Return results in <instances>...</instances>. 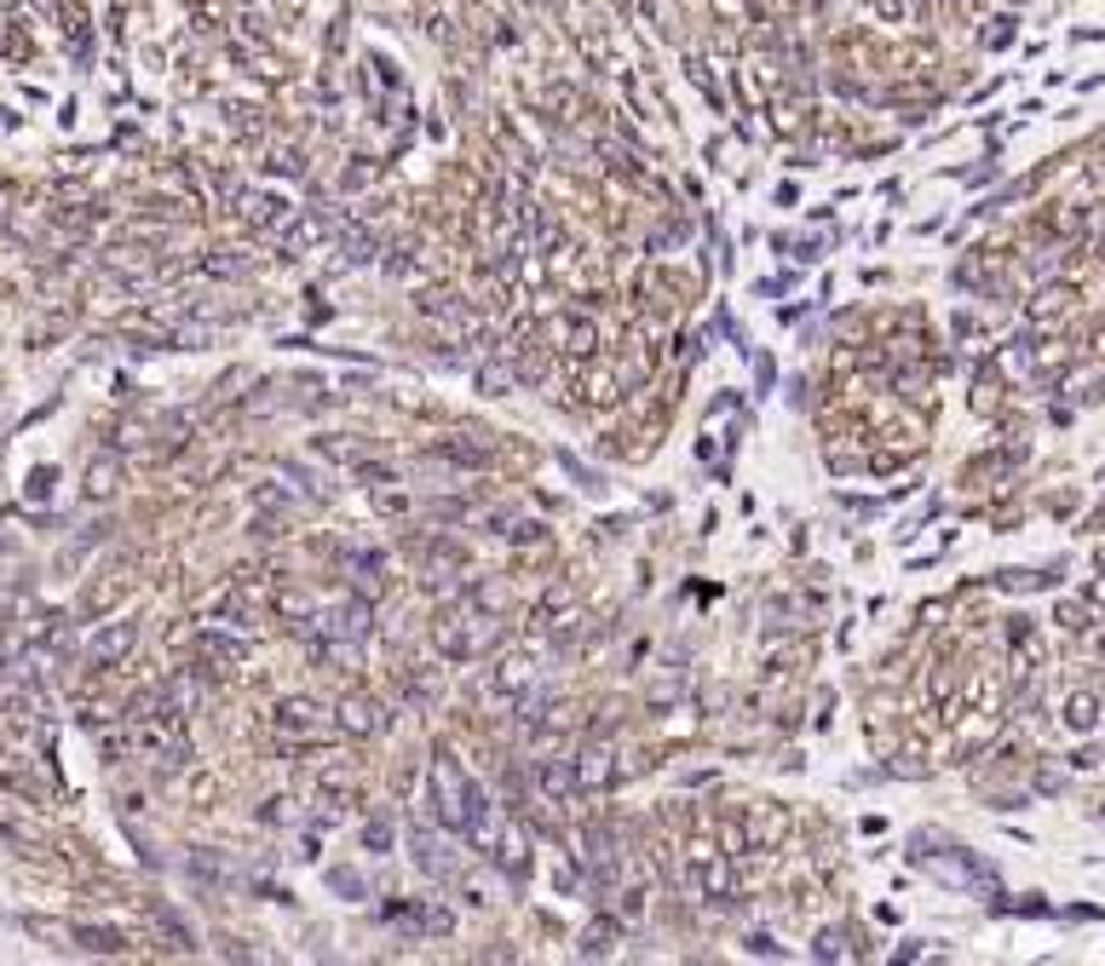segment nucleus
I'll return each mask as SVG.
<instances>
[{
  "instance_id": "obj_1",
  "label": "nucleus",
  "mask_w": 1105,
  "mask_h": 966,
  "mask_svg": "<svg viewBox=\"0 0 1105 966\" xmlns=\"http://www.w3.org/2000/svg\"><path fill=\"white\" fill-rule=\"evenodd\" d=\"M467 794H472V782L461 777V766H456L449 754H438V759H433V805H438V823H444V828H456V834H461Z\"/></svg>"
},
{
  "instance_id": "obj_2",
  "label": "nucleus",
  "mask_w": 1105,
  "mask_h": 966,
  "mask_svg": "<svg viewBox=\"0 0 1105 966\" xmlns=\"http://www.w3.org/2000/svg\"><path fill=\"white\" fill-rule=\"evenodd\" d=\"M536 782H541V794H547L552 805H570V800H576V782H582V777H576L570 759H541Z\"/></svg>"
},
{
  "instance_id": "obj_3",
  "label": "nucleus",
  "mask_w": 1105,
  "mask_h": 966,
  "mask_svg": "<svg viewBox=\"0 0 1105 966\" xmlns=\"http://www.w3.org/2000/svg\"><path fill=\"white\" fill-rule=\"evenodd\" d=\"M133 639H139V627H133V622H116V627H105V633L87 645V656H92L98 668H105V662H121V656L133 650Z\"/></svg>"
},
{
  "instance_id": "obj_4",
  "label": "nucleus",
  "mask_w": 1105,
  "mask_h": 966,
  "mask_svg": "<svg viewBox=\"0 0 1105 966\" xmlns=\"http://www.w3.org/2000/svg\"><path fill=\"white\" fill-rule=\"evenodd\" d=\"M340 725H346L351 736H374V731L386 725V720H381V702H374V696H346V702H340Z\"/></svg>"
},
{
  "instance_id": "obj_5",
  "label": "nucleus",
  "mask_w": 1105,
  "mask_h": 966,
  "mask_svg": "<svg viewBox=\"0 0 1105 966\" xmlns=\"http://www.w3.org/2000/svg\"><path fill=\"white\" fill-rule=\"evenodd\" d=\"M276 731L311 736V731H322V714H317L311 702H283V707H276Z\"/></svg>"
},
{
  "instance_id": "obj_6",
  "label": "nucleus",
  "mask_w": 1105,
  "mask_h": 966,
  "mask_svg": "<svg viewBox=\"0 0 1105 966\" xmlns=\"http://www.w3.org/2000/svg\"><path fill=\"white\" fill-rule=\"evenodd\" d=\"M75 937H81V944H87V949H98V955H121V937H116V932H98V926H81V932H75Z\"/></svg>"
},
{
  "instance_id": "obj_7",
  "label": "nucleus",
  "mask_w": 1105,
  "mask_h": 966,
  "mask_svg": "<svg viewBox=\"0 0 1105 966\" xmlns=\"http://www.w3.org/2000/svg\"><path fill=\"white\" fill-rule=\"evenodd\" d=\"M358 477H363V490H386V483H397V477H392V466H381V461H374V466L363 461V466H358Z\"/></svg>"
},
{
  "instance_id": "obj_8",
  "label": "nucleus",
  "mask_w": 1105,
  "mask_h": 966,
  "mask_svg": "<svg viewBox=\"0 0 1105 966\" xmlns=\"http://www.w3.org/2000/svg\"><path fill=\"white\" fill-rule=\"evenodd\" d=\"M116 483H110V461H98L92 472H87V495H110Z\"/></svg>"
},
{
  "instance_id": "obj_9",
  "label": "nucleus",
  "mask_w": 1105,
  "mask_h": 966,
  "mask_svg": "<svg viewBox=\"0 0 1105 966\" xmlns=\"http://www.w3.org/2000/svg\"><path fill=\"white\" fill-rule=\"evenodd\" d=\"M363 846H369V852H386V846H392L386 823H369V828H363Z\"/></svg>"
}]
</instances>
